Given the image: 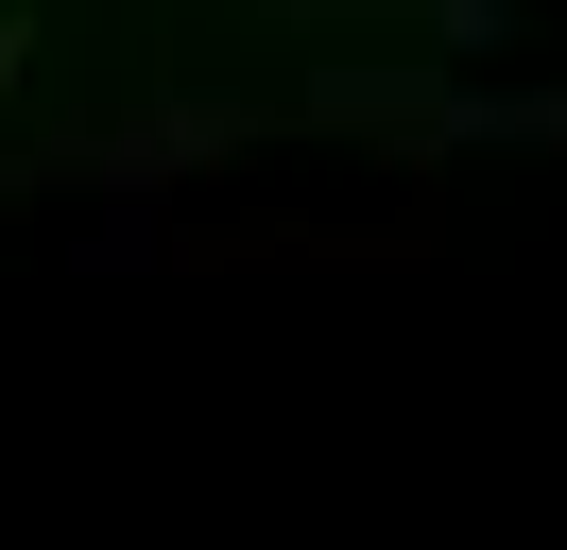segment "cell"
I'll list each match as a JSON object with an SVG mask.
<instances>
[{"label":"cell","instance_id":"277c9868","mask_svg":"<svg viewBox=\"0 0 567 550\" xmlns=\"http://www.w3.org/2000/svg\"><path fill=\"white\" fill-rule=\"evenodd\" d=\"M413 34H430V52H516V0H430Z\"/></svg>","mask_w":567,"mask_h":550},{"label":"cell","instance_id":"3957f363","mask_svg":"<svg viewBox=\"0 0 567 550\" xmlns=\"http://www.w3.org/2000/svg\"><path fill=\"white\" fill-rule=\"evenodd\" d=\"M207 258V224H173V206H86V275H189Z\"/></svg>","mask_w":567,"mask_h":550},{"label":"cell","instance_id":"7a4b0ae2","mask_svg":"<svg viewBox=\"0 0 567 550\" xmlns=\"http://www.w3.org/2000/svg\"><path fill=\"white\" fill-rule=\"evenodd\" d=\"M258 121H276V103H241V86H155V103H104V121L35 138V172H70V190H104V206H173L189 172H224Z\"/></svg>","mask_w":567,"mask_h":550},{"label":"cell","instance_id":"5b68a950","mask_svg":"<svg viewBox=\"0 0 567 550\" xmlns=\"http://www.w3.org/2000/svg\"><path fill=\"white\" fill-rule=\"evenodd\" d=\"M18 86H35V18H0V103H18Z\"/></svg>","mask_w":567,"mask_h":550},{"label":"cell","instance_id":"6da1fadb","mask_svg":"<svg viewBox=\"0 0 567 550\" xmlns=\"http://www.w3.org/2000/svg\"><path fill=\"white\" fill-rule=\"evenodd\" d=\"M310 138H379V155H567V86H464V69H413V52H361V69H310L276 103Z\"/></svg>","mask_w":567,"mask_h":550}]
</instances>
